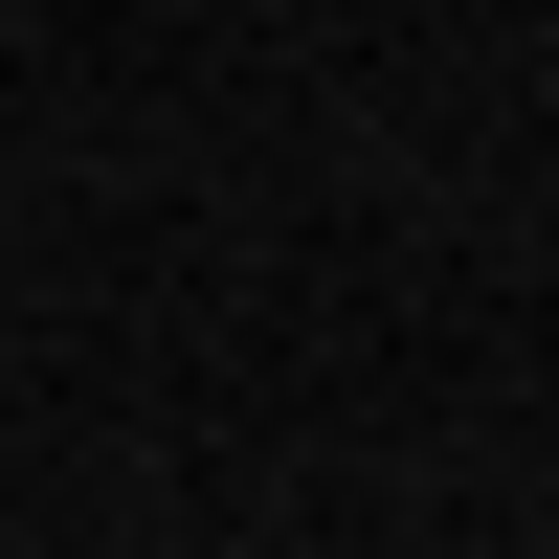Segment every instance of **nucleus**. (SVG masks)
I'll list each match as a JSON object with an SVG mask.
<instances>
[]
</instances>
